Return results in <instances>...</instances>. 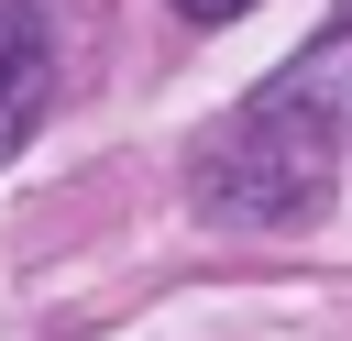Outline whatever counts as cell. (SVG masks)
<instances>
[{
  "instance_id": "cell-1",
  "label": "cell",
  "mask_w": 352,
  "mask_h": 341,
  "mask_svg": "<svg viewBox=\"0 0 352 341\" xmlns=\"http://www.w3.org/2000/svg\"><path fill=\"white\" fill-rule=\"evenodd\" d=\"M341 110H352V55H341V33H319L297 66H275V77L187 154L198 209H209V220H253V231L319 220L330 187H341Z\"/></svg>"
},
{
  "instance_id": "cell-3",
  "label": "cell",
  "mask_w": 352,
  "mask_h": 341,
  "mask_svg": "<svg viewBox=\"0 0 352 341\" xmlns=\"http://www.w3.org/2000/svg\"><path fill=\"white\" fill-rule=\"evenodd\" d=\"M176 11H187V22H242L253 0H176Z\"/></svg>"
},
{
  "instance_id": "cell-4",
  "label": "cell",
  "mask_w": 352,
  "mask_h": 341,
  "mask_svg": "<svg viewBox=\"0 0 352 341\" xmlns=\"http://www.w3.org/2000/svg\"><path fill=\"white\" fill-rule=\"evenodd\" d=\"M341 55H352V22H341Z\"/></svg>"
},
{
  "instance_id": "cell-2",
  "label": "cell",
  "mask_w": 352,
  "mask_h": 341,
  "mask_svg": "<svg viewBox=\"0 0 352 341\" xmlns=\"http://www.w3.org/2000/svg\"><path fill=\"white\" fill-rule=\"evenodd\" d=\"M44 99H55V22L44 0H0V165L33 143Z\"/></svg>"
}]
</instances>
